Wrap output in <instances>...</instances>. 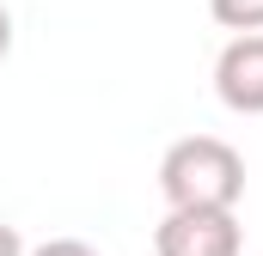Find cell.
<instances>
[{
    "label": "cell",
    "mask_w": 263,
    "mask_h": 256,
    "mask_svg": "<svg viewBox=\"0 0 263 256\" xmlns=\"http://www.w3.org/2000/svg\"><path fill=\"white\" fill-rule=\"evenodd\" d=\"M159 189H165L172 207H239L245 159L220 134H184L159 159Z\"/></svg>",
    "instance_id": "1"
},
{
    "label": "cell",
    "mask_w": 263,
    "mask_h": 256,
    "mask_svg": "<svg viewBox=\"0 0 263 256\" xmlns=\"http://www.w3.org/2000/svg\"><path fill=\"white\" fill-rule=\"evenodd\" d=\"M245 232L233 207H172L153 226V256H239Z\"/></svg>",
    "instance_id": "2"
},
{
    "label": "cell",
    "mask_w": 263,
    "mask_h": 256,
    "mask_svg": "<svg viewBox=\"0 0 263 256\" xmlns=\"http://www.w3.org/2000/svg\"><path fill=\"white\" fill-rule=\"evenodd\" d=\"M214 98L233 116H263V31L257 37H233L214 61Z\"/></svg>",
    "instance_id": "3"
},
{
    "label": "cell",
    "mask_w": 263,
    "mask_h": 256,
    "mask_svg": "<svg viewBox=\"0 0 263 256\" xmlns=\"http://www.w3.org/2000/svg\"><path fill=\"white\" fill-rule=\"evenodd\" d=\"M214 25H227L233 37H257L263 31V0H208Z\"/></svg>",
    "instance_id": "4"
},
{
    "label": "cell",
    "mask_w": 263,
    "mask_h": 256,
    "mask_svg": "<svg viewBox=\"0 0 263 256\" xmlns=\"http://www.w3.org/2000/svg\"><path fill=\"white\" fill-rule=\"evenodd\" d=\"M25 256H98L86 238H49V244H37V250H25Z\"/></svg>",
    "instance_id": "5"
},
{
    "label": "cell",
    "mask_w": 263,
    "mask_h": 256,
    "mask_svg": "<svg viewBox=\"0 0 263 256\" xmlns=\"http://www.w3.org/2000/svg\"><path fill=\"white\" fill-rule=\"evenodd\" d=\"M0 256H25V238H18V226H6V220H0Z\"/></svg>",
    "instance_id": "6"
},
{
    "label": "cell",
    "mask_w": 263,
    "mask_h": 256,
    "mask_svg": "<svg viewBox=\"0 0 263 256\" xmlns=\"http://www.w3.org/2000/svg\"><path fill=\"white\" fill-rule=\"evenodd\" d=\"M6 55H12V12L0 6V61H6Z\"/></svg>",
    "instance_id": "7"
}]
</instances>
